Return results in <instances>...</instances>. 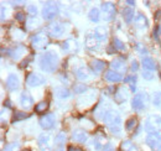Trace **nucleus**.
Masks as SVG:
<instances>
[{
    "label": "nucleus",
    "instance_id": "obj_1",
    "mask_svg": "<svg viewBox=\"0 0 161 151\" xmlns=\"http://www.w3.org/2000/svg\"><path fill=\"white\" fill-rule=\"evenodd\" d=\"M104 123L109 128V130L114 135H120L121 132V116L120 114L113 109H108L105 115L103 116Z\"/></svg>",
    "mask_w": 161,
    "mask_h": 151
},
{
    "label": "nucleus",
    "instance_id": "obj_2",
    "mask_svg": "<svg viewBox=\"0 0 161 151\" xmlns=\"http://www.w3.org/2000/svg\"><path fill=\"white\" fill-rule=\"evenodd\" d=\"M39 64H40L41 70L43 72H48V73H52L56 71L57 66H58V56L50 51V52H46L40 57L39 59Z\"/></svg>",
    "mask_w": 161,
    "mask_h": 151
},
{
    "label": "nucleus",
    "instance_id": "obj_3",
    "mask_svg": "<svg viewBox=\"0 0 161 151\" xmlns=\"http://www.w3.org/2000/svg\"><path fill=\"white\" fill-rule=\"evenodd\" d=\"M145 130L149 134H159L161 132V116L151 114L145 120Z\"/></svg>",
    "mask_w": 161,
    "mask_h": 151
},
{
    "label": "nucleus",
    "instance_id": "obj_4",
    "mask_svg": "<svg viewBox=\"0 0 161 151\" xmlns=\"http://www.w3.org/2000/svg\"><path fill=\"white\" fill-rule=\"evenodd\" d=\"M37 144H39V148H40L41 151H51L52 148H53L55 140H53L51 134L43 132V134H41L40 136H39Z\"/></svg>",
    "mask_w": 161,
    "mask_h": 151
},
{
    "label": "nucleus",
    "instance_id": "obj_5",
    "mask_svg": "<svg viewBox=\"0 0 161 151\" xmlns=\"http://www.w3.org/2000/svg\"><path fill=\"white\" fill-rule=\"evenodd\" d=\"M66 31V26L62 22H52L47 26V34L52 37H61Z\"/></svg>",
    "mask_w": 161,
    "mask_h": 151
},
{
    "label": "nucleus",
    "instance_id": "obj_6",
    "mask_svg": "<svg viewBox=\"0 0 161 151\" xmlns=\"http://www.w3.org/2000/svg\"><path fill=\"white\" fill-rule=\"evenodd\" d=\"M31 45L36 50H40V48H45L47 45H48V36L45 35V34H36L34 35L32 38H31Z\"/></svg>",
    "mask_w": 161,
    "mask_h": 151
},
{
    "label": "nucleus",
    "instance_id": "obj_7",
    "mask_svg": "<svg viewBox=\"0 0 161 151\" xmlns=\"http://www.w3.org/2000/svg\"><path fill=\"white\" fill-rule=\"evenodd\" d=\"M147 146L154 151H161V135L160 134H149L146 136Z\"/></svg>",
    "mask_w": 161,
    "mask_h": 151
},
{
    "label": "nucleus",
    "instance_id": "obj_8",
    "mask_svg": "<svg viewBox=\"0 0 161 151\" xmlns=\"http://www.w3.org/2000/svg\"><path fill=\"white\" fill-rule=\"evenodd\" d=\"M58 14V8L56 5H45L41 10V15L45 20H52Z\"/></svg>",
    "mask_w": 161,
    "mask_h": 151
},
{
    "label": "nucleus",
    "instance_id": "obj_9",
    "mask_svg": "<svg viewBox=\"0 0 161 151\" xmlns=\"http://www.w3.org/2000/svg\"><path fill=\"white\" fill-rule=\"evenodd\" d=\"M45 82H46L45 77L37 73H30L26 79V83L29 87H40L42 84H45Z\"/></svg>",
    "mask_w": 161,
    "mask_h": 151
},
{
    "label": "nucleus",
    "instance_id": "obj_10",
    "mask_svg": "<svg viewBox=\"0 0 161 151\" xmlns=\"http://www.w3.org/2000/svg\"><path fill=\"white\" fill-rule=\"evenodd\" d=\"M102 11H103V14H104V20L105 21H109V20L113 19V16L115 15V6L112 4V3H109V1H105V3H103L102 4Z\"/></svg>",
    "mask_w": 161,
    "mask_h": 151
},
{
    "label": "nucleus",
    "instance_id": "obj_11",
    "mask_svg": "<svg viewBox=\"0 0 161 151\" xmlns=\"http://www.w3.org/2000/svg\"><path fill=\"white\" fill-rule=\"evenodd\" d=\"M145 103H146V97L144 93H138L135 94V97L133 98L131 100V108L134 110H142L144 107H145Z\"/></svg>",
    "mask_w": 161,
    "mask_h": 151
},
{
    "label": "nucleus",
    "instance_id": "obj_12",
    "mask_svg": "<svg viewBox=\"0 0 161 151\" xmlns=\"http://www.w3.org/2000/svg\"><path fill=\"white\" fill-rule=\"evenodd\" d=\"M56 123V119H55V115L53 114H46V115H42L40 119V125L42 129H52L53 125Z\"/></svg>",
    "mask_w": 161,
    "mask_h": 151
},
{
    "label": "nucleus",
    "instance_id": "obj_13",
    "mask_svg": "<svg viewBox=\"0 0 161 151\" xmlns=\"http://www.w3.org/2000/svg\"><path fill=\"white\" fill-rule=\"evenodd\" d=\"M62 50H63L64 52H67V53H73V52L78 51V43H77L76 40L68 38V40H66V41L63 42Z\"/></svg>",
    "mask_w": 161,
    "mask_h": 151
},
{
    "label": "nucleus",
    "instance_id": "obj_14",
    "mask_svg": "<svg viewBox=\"0 0 161 151\" xmlns=\"http://www.w3.org/2000/svg\"><path fill=\"white\" fill-rule=\"evenodd\" d=\"M19 84H20V81H19V77L16 75H9L6 78V87L9 88V91L14 92L19 88Z\"/></svg>",
    "mask_w": 161,
    "mask_h": 151
},
{
    "label": "nucleus",
    "instance_id": "obj_15",
    "mask_svg": "<svg viewBox=\"0 0 161 151\" xmlns=\"http://www.w3.org/2000/svg\"><path fill=\"white\" fill-rule=\"evenodd\" d=\"M20 104L25 108V109H30L32 108V104H34V99L31 94L29 92H22L20 95Z\"/></svg>",
    "mask_w": 161,
    "mask_h": 151
},
{
    "label": "nucleus",
    "instance_id": "obj_16",
    "mask_svg": "<svg viewBox=\"0 0 161 151\" xmlns=\"http://www.w3.org/2000/svg\"><path fill=\"white\" fill-rule=\"evenodd\" d=\"M72 139L75 141H77V143L83 144V143H86L88 140V134L83 129H76L75 131L72 132Z\"/></svg>",
    "mask_w": 161,
    "mask_h": 151
},
{
    "label": "nucleus",
    "instance_id": "obj_17",
    "mask_svg": "<svg viewBox=\"0 0 161 151\" xmlns=\"http://www.w3.org/2000/svg\"><path fill=\"white\" fill-rule=\"evenodd\" d=\"M84 45H86L87 48H89V50H94V48L99 47L101 42H99V38L96 37L94 35H88V36L86 37V40H84Z\"/></svg>",
    "mask_w": 161,
    "mask_h": 151
},
{
    "label": "nucleus",
    "instance_id": "obj_18",
    "mask_svg": "<svg viewBox=\"0 0 161 151\" xmlns=\"http://www.w3.org/2000/svg\"><path fill=\"white\" fill-rule=\"evenodd\" d=\"M105 79L107 81H109V82H120L121 79H123V76L120 73H118V72H115V71H113V70H109V71H107L105 72Z\"/></svg>",
    "mask_w": 161,
    "mask_h": 151
},
{
    "label": "nucleus",
    "instance_id": "obj_19",
    "mask_svg": "<svg viewBox=\"0 0 161 151\" xmlns=\"http://www.w3.org/2000/svg\"><path fill=\"white\" fill-rule=\"evenodd\" d=\"M126 97H128V91H126L124 87H120V88L117 89V92H115V94H114V99H115V102H117L118 104H121L123 102H125Z\"/></svg>",
    "mask_w": 161,
    "mask_h": 151
},
{
    "label": "nucleus",
    "instance_id": "obj_20",
    "mask_svg": "<svg viewBox=\"0 0 161 151\" xmlns=\"http://www.w3.org/2000/svg\"><path fill=\"white\" fill-rule=\"evenodd\" d=\"M134 24L139 29H145V27H147V19L141 13H138L134 18Z\"/></svg>",
    "mask_w": 161,
    "mask_h": 151
},
{
    "label": "nucleus",
    "instance_id": "obj_21",
    "mask_svg": "<svg viewBox=\"0 0 161 151\" xmlns=\"http://www.w3.org/2000/svg\"><path fill=\"white\" fill-rule=\"evenodd\" d=\"M76 77L80 81H87V79L91 78V71L87 67H80V68L77 70V72H76Z\"/></svg>",
    "mask_w": 161,
    "mask_h": 151
},
{
    "label": "nucleus",
    "instance_id": "obj_22",
    "mask_svg": "<svg viewBox=\"0 0 161 151\" xmlns=\"http://www.w3.org/2000/svg\"><path fill=\"white\" fill-rule=\"evenodd\" d=\"M91 67H92L94 73H101L102 71L104 70V67H105V62L102 61V59H93L91 62Z\"/></svg>",
    "mask_w": 161,
    "mask_h": 151
},
{
    "label": "nucleus",
    "instance_id": "obj_23",
    "mask_svg": "<svg viewBox=\"0 0 161 151\" xmlns=\"http://www.w3.org/2000/svg\"><path fill=\"white\" fill-rule=\"evenodd\" d=\"M141 63H142L144 70H146V71H154V70H156V63L150 57H144Z\"/></svg>",
    "mask_w": 161,
    "mask_h": 151
},
{
    "label": "nucleus",
    "instance_id": "obj_24",
    "mask_svg": "<svg viewBox=\"0 0 161 151\" xmlns=\"http://www.w3.org/2000/svg\"><path fill=\"white\" fill-rule=\"evenodd\" d=\"M123 18H124L126 24H130V22L134 20V18H135L134 10H133L131 8H125V9L123 10Z\"/></svg>",
    "mask_w": 161,
    "mask_h": 151
},
{
    "label": "nucleus",
    "instance_id": "obj_25",
    "mask_svg": "<svg viewBox=\"0 0 161 151\" xmlns=\"http://www.w3.org/2000/svg\"><path fill=\"white\" fill-rule=\"evenodd\" d=\"M110 66H112L113 71H115V72H118V73H120V75L125 71V64H124V62L120 61V59H114Z\"/></svg>",
    "mask_w": 161,
    "mask_h": 151
},
{
    "label": "nucleus",
    "instance_id": "obj_26",
    "mask_svg": "<svg viewBox=\"0 0 161 151\" xmlns=\"http://www.w3.org/2000/svg\"><path fill=\"white\" fill-rule=\"evenodd\" d=\"M88 19L91 20L92 22H98L99 19H101V11H99V9L92 8L89 10V13H88Z\"/></svg>",
    "mask_w": 161,
    "mask_h": 151
},
{
    "label": "nucleus",
    "instance_id": "obj_27",
    "mask_svg": "<svg viewBox=\"0 0 161 151\" xmlns=\"http://www.w3.org/2000/svg\"><path fill=\"white\" fill-rule=\"evenodd\" d=\"M55 94H56V97L61 98V99H68L71 97V92L64 87H60V88L55 89Z\"/></svg>",
    "mask_w": 161,
    "mask_h": 151
},
{
    "label": "nucleus",
    "instance_id": "obj_28",
    "mask_svg": "<svg viewBox=\"0 0 161 151\" xmlns=\"http://www.w3.org/2000/svg\"><path fill=\"white\" fill-rule=\"evenodd\" d=\"M94 36L98 37L99 40L107 38V36H108V29L104 27V26H97L94 29Z\"/></svg>",
    "mask_w": 161,
    "mask_h": 151
},
{
    "label": "nucleus",
    "instance_id": "obj_29",
    "mask_svg": "<svg viewBox=\"0 0 161 151\" xmlns=\"http://www.w3.org/2000/svg\"><path fill=\"white\" fill-rule=\"evenodd\" d=\"M25 47H22V46H18V47H15L14 50H11V51H9V53H10V56L13 57L14 59H16V58H19L21 55H24L25 53Z\"/></svg>",
    "mask_w": 161,
    "mask_h": 151
},
{
    "label": "nucleus",
    "instance_id": "obj_30",
    "mask_svg": "<svg viewBox=\"0 0 161 151\" xmlns=\"http://www.w3.org/2000/svg\"><path fill=\"white\" fill-rule=\"evenodd\" d=\"M121 151H138V149L133 145L131 140H124L120 145Z\"/></svg>",
    "mask_w": 161,
    "mask_h": 151
},
{
    "label": "nucleus",
    "instance_id": "obj_31",
    "mask_svg": "<svg viewBox=\"0 0 161 151\" xmlns=\"http://www.w3.org/2000/svg\"><path fill=\"white\" fill-rule=\"evenodd\" d=\"M39 25H40V20L37 19V18H30V19L26 21V27H27V30H34V29H36Z\"/></svg>",
    "mask_w": 161,
    "mask_h": 151
},
{
    "label": "nucleus",
    "instance_id": "obj_32",
    "mask_svg": "<svg viewBox=\"0 0 161 151\" xmlns=\"http://www.w3.org/2000/svg\"><path fill=\"white\" fill-rule=\"evenodd\" d=\"M48 108V103L47 102H40L39 104H36V107H35V112L36 113H43V112H46V109Z\"/></svg>",
    "mask_w": 161,
    "mask_h": 151
},
{
    "label": "nucleus",
    "instance_id": "obj_33",
    "mask_svg": "<svg viewBox=\"0 0 161 151\" xmlns=\"http://www.w3.org/2000/svg\"><path fill=\"white\" fill-rule=\"evenodd\" d=\"M29 116H30L29 114L24 113V112H16V113L13 115V123L24 120V119H26V118H29Z\"/></svg>",
    "mask_w": 161,
    "mask_h": 151
},
{
    "label": "nucleus",
    "instance_id": "obj_34",
    "mask_svg": "<svg viewBox=\"0 0 161 151\" xmlns=\"http://www.w3.org/2000/svg\"><path fill=\"white\" fill-rule=\"evenodd\" d=\"M135 126H136V119L135 118H130V119L126 120V123H125V130L126 131L133 130Z\"/></svg>",
    "mask_w": 161,
    "mask_h": 151
},
{
    "label": "nucleus",
    "instance_id": "obj_35",
    "mask_svg": "<svg viewBox=\"0 0 161 151\" xmlns=\"http://www.w3.org/2000/svg\"><path fill=\"white\" fill-rule=\"evenodd\" d=\"M153 104L158 108L161 107V92H154L153 95Z\"/></svg>",
    "mask_w": 161,
    "mask_h": 151
},
{
    "label": "nucleus",
    "instance_id": "obj_36",
    "mask_svg": "<svg viewBox=\"0 0 161 151\" xmlns=\"http://www.w3.org/2000/svg\"><path fill=\"white\" fill-rule=\"evenodd\" d=\"M66 143V134L64 132H60L57 136H56V145L58 148H62V145Z\"/></svg>",
    "mask_w": 161,
    "mask_h": 151
},
{
    "label": "nucleus",
    "instance_id": "obj_37",
    "mask_svg": "<svg viewBox=\"0 0 161 151\" xmlns=\"http://www.w3.org/2000/svg\"><path fill=\"white\" fill-rule=\"evenodd\" d=\"M103 143H104V139H102V137H96L94 141H93V148H94V150L98 151V150H101L102 148H104V146H103Z\"/></svg>",
    "mask_w": 161,
    "mask_h": 151
},
{
    "label": "nucleus",
    "instance_id": "obj_38",
    "mask_svg": "<svg viewBox=\"0 0 161 151\" xmlns=\"http://www.w3.org/2000/svg\"><path fill=\"white\" fill-rule=\"evenodd\" d=\"M20 150V144L19 143H11L4 148V151H19Z\"/></svg>",
    "mask_w": 161,
    "mask_h": 151
},
{
    "label": "nucleus",
    "instance_id": "obj_39",
    "mask_svg": "<svg viewBox=\"0 0 161 151\" xmlns=\"http://www.w3.org/2000/svg\"><path fill=\"white\" fill-rule=\"evenodd\" d=\"M124 81H125L126 83H130V86H131V89H133V91H135V87H134V84H135V82H136V76H135V75L129 76V77H126Z\"/></svg>",
    "mask_w": 161,
    "mask_h": 151
},
{
    "label": "nucleus",
    "instance_id": "obj_40",
    "mask_svg": "<svg viewBox=\"0 0 161 151\" xmlns=\"http://www.w3.org/2000/svg\"><path fill=\"white\" fill-rule=\"evenodd\" d=\"M73 91L76 92V94H83L87 91V87L84 84H76L75 88H73Z\"/></svg>",
    "mask_w": 161,
    "mask_h": 151
},
{
    "label": "nucleus",
    "instance_id": "obj_41",
    "mask_svg": "<svg viewBox=\"0 0 161 151\" xmlns=\"http://www.w3.org/2000/svg\"><path fill=\"white\" fill-rule=\"evenodd\" d=\"M114 47L117 48V50H119V51H124L125 50V45L121 42L119 38H114Z\"/></svg>",
    "mask_w": 161,
    "mask_h": 151
},
{
    "label": "nucleus",
    "instance_id": "obj_42",
    "mask_svg": "<svg viewBox=\"0 0 161 151\" xmlns=\"http://www.w3.org/2000/svg\"><path fill=\"white\" fill-rule=\"evenodd\" d=\"M27 11H29V14L31 15V18H36V15H37V9H36V6L30 5V6L27 8Z\"/></svg>",
    "mask_w": 161,
    "mask_h": 151
},
{
    "label": "nucleus",
    "instance_id": "obj_43",
    "mask_svg": "<svg viewBox=\"0 0 161 151\" xmlns=\"http://www.w3.org/2000/svg\"><path fill=\"white\" fill-rule=\"evenodd\" d=\"M142 77H144V79H146V81H151V79L154 78L153 71H146V70H144V72H142Z\"/></svg>",
    "mask_w": 161,
    "mask_h": 151
},
{
    "label": "nucleus",
    "instance_id": "obj_44",
    "mask_svg": "<svg viewBox=\"0 0 161 151\" xmlns=\"http://www.w3.org/2000/svg\"><path fill=\"white\" fill-rule=\"evenodd\" d=\"M103 151H115V149H114V146H113V144H112V143H108V144H105V145H104Z\"/></svg>",
    "mask_w": 161,
    "mask_h": 151
},
{
    "label": "nucleus",
    "instance_id": "obj_45",
    "mask_svg": "<svg viewBox=\"0 0 161 151\" xmlns=\"http://www.w3.org/2000/svg\"><path fill=\"white\" fill-rule=\"evenodd\" d=\"M131 71L134 72V71H138V68H139V63H138V61L136 59H133L131 61Z\"/></svg>",
    "mask_w": 161,
    "mask_h": 151
},
{
    "label": "nucleus",
    "instance_id": "obj_46",
    "mask_svg": "<svg viewBox=\"0 0 161 151\" xmlns=\"http://www.w3.org/2000/svg\"><path fill=\"white\" fill-rule=\"evenodd\" d=\"M15 19L18 20V21H20V22H22V21L25 20V15H24L22 13H18V14L15 15Z\"/></svg>",
    "mask_w": 161,
    "mask_h": 151
},
{
    "label": "nucleus",
    "instance_id": "obj_47",
    "mask_svg": "<svg viewBox=\"0 0 161 151\" xmlns=\"http://www.w3.org/2000/svg\"><path fill=\"white\" fill-rule=\"evenodd\" d=\"M67 151H82V150H80V148H76V146H69Z\"/></svg>",
    "mask_w": 161,
    "mask_h": 151
},
{
    "label": "nucleus",
    "instance_id": "obj_48",
    "mask_svg": "<svg viewBox=\"0 0 161 151\" xmlns=\"http://www.w3.org/2000/svg\"><path fill=\"white\" fill-rule=\"evenodd\" d=\"M4 13H5V9L1 8V20H4Z\"/></svg>",
    "mask_w": 161,
    "mask_h": 151
},
{
    "label": "nucleus",
    "instance_id": "obj_49",
    "mask_svg": "<svg viewBox=\"0 0 161 151\" xmlns=\"http://www.w3.org/2000/svg\"><path fill=\"white\" fill-rule=\"evenodd\" d=\"M126 4H129V5H135V1H131V0H128V1H126Z\"/></svg>",
    "mask_w": 161,
    "mask_h": 151
},
{
    "label": "nucleus",
    "instance_id": "obj_50",
    "mask_svg": "<svg viewBox=\"0 0 161 151\" xmlns=\"http://www.w3.org/2000/svg\"><path fill=\"white\" fill-rule=\"evenodd\" d=\"M56 151H63V149H62V148H58V150H56Z\"/></svg>",
    "mask_w": 161,
    "mask_h": 151
},
{
    "label": "nucleus",
    "instance_id": "obj_51",
    "mask_svg": "<svg viewBox=\"0 0 161 151\" xmlns=\"http://www.w3.org/2000/svg\"><path fill=\"white\" fill-rule=\"evenodd\" d=\"M24 151H30V150H24Z\"/></svg>",
    "mask_w": 161,
    "mask_h": 151
}]
</instances>
